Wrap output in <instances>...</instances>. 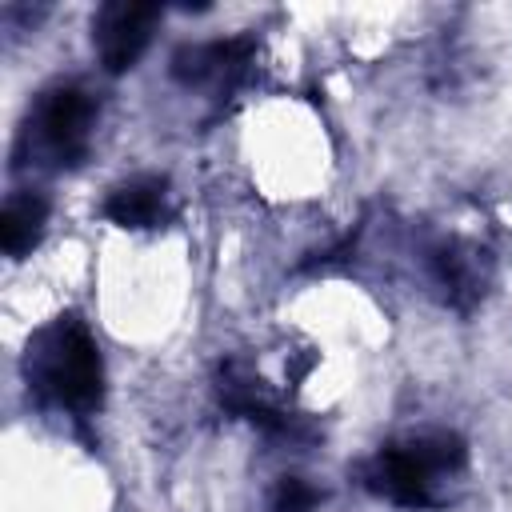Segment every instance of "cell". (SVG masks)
I'll list each match as a JSON object with an SVG mask.
<instances>
[{
  "label": "cell",
  "instance_id": "obj_1",
  "mask_svg": "<svg viewBox=\"0 0 512 512\" xmlns=\"http://www.w3.org/2000/svg\"><path fill=\"white\" fill-rule=\"evenodd\" d=\"M28 388L44 396L48 404L88 416L100 408L104 396V364L92 332L80 320H56L28 344Z\"/></svg>",
  "mask_w": 512,
  "mask_h": 512
},
{
  "label": "cell",
  "instance_id": "obj_2",
  "mask_svg": "<svg viewBox=\"0 0 512 512\" xmlns=\"http://www.w3.org/2000/svg\"><path fill=\"white\" fill-rule=\"evenodd\" d=\"M460 464H464L460 436L420 432L408 436L404 444L380 448L364 468V484L400 508H428L436 500V480L460 472Z\"/></svg>",
  "mask_w": 512,
  "mask_h": 512
},
{
  "label": "cell",
  "instance_id": "obj_3",
  "mask_svg": "<svg viewBox=\"0 0 512 512\" xmlns=\"http://www.w3.org/2000/svg\"><path fill=\"white\" fill-rule=\"evenodd\" d=\"M96 124V100L80 84H56L44 92L20 132L16 164L68 168L88 152V136Z\"/></svg>",
  "mask_w": 512,
  "mask_h": 512
},
{
  "label": "cell",
  "instance_id": "obj_4",
  "mask_svg": "<svg viewBox=\"0 0 512 512\" xmlns=\"http://www.w3.org/2000/svg\"><path fill=\"white\" fill-rule=\"evenodd\" d=\"M156 20H160L156 4H128V0L104 4L92 20V44L100 52V64L108 72H128L144 56Z\"/></svg>",
  "mask_w": 512,
  "mask_h": 512
},
{
  "label": "cell",
  "instance_id": "obj_5",
  "mask_svg": "<svg viewBox=\"0 0 512 512\" xmlns=\"http://www.w3.org/2000/svg\"><path fill=\"white\" fill-rule=\"evenodd\" d=\"M252 52H256V44L248 36L192 44L172 56V72L184 84H236L244 76V68L252 64Z\"/></svg>",
  "mask_w": 512,
  "mask_h": 512
},
{
  "label": "cell",
  "instance_id": "obj_6",
  "mask_svg": "<svg viewBox=\"0 0 512 512\" xmlns=\"http://www.w3.org/2000/svg\"><path fill=\"white\" fill-rule=\"evenodd\" d=\"M104 216L120 228H156L168 216V180L164 176H132L108 200Z\"/></svg>",
  "mask_w": 512,
  "mask_h": 512
},
{
  "label": "cell",
  "instance_id": "obj_7",
  "mask_svg": "<svg viewBox=\"0 0 512 512\" xmlns=\"http://www.w3.org/2000/svg\"><path fill=\"white\" fill-rule=\"evenodd\" d=\"M432 272H436V284L448 292L452 304H472L484 284H488V272H484V260L476 248H464V244H448L432 256Z\"/></svg>",
  "mask_w": 512,
  "mask_h": 512
},
{
  "label": "cell",
  "instance_id": "obj_8",
  "mask_svg": "<svg viewBox=\"0 0 512 512\" xmlns=\"http://www.w3.org/2000/svg\"><path fill=\"white\" fill-rule=\"evenodd\" d=\"M44 224H48V200L40 192H12L0 212V248L8 256L32 252Z\"/></svg>",
  "mask_w": 512,
  "mask_h": 512
},
{
  "label": "cell",
  "instance_id": "obj_9",
  "mask_svg": "<svg viewBox=\"0 0 512 512\" xmlns=\"http://www.w3.org/2000/svg\"><path fill=\"white\" fill-rule=\"evenodd\" d=\"M312 504H316V488L304 484V480H296V476L280 480L276 492H272V508L276 512H308Z\"/></svg>",
  "mask_w": 512,
  "mask_h": 512
}]
</instances>
